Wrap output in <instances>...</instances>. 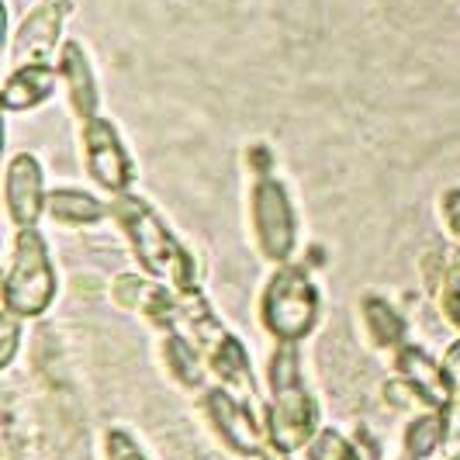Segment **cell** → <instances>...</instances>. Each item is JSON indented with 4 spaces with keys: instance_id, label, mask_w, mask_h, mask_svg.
<instances>
[{
    "instance_id": "cb8c5ba5",
    "label": "cell",
    "mask_w": 460,
    "mask_h": 460,
    "mask_svg": "<svg viewBox=\"0 0 460 460\" xmlns=\"http://www.w3.org/2000/svg\"><path fill=\"white\" fill-rule=\"evenodd\" d=\"M260 460H288V454H280V450H274V447H267V454Z\"/></svg>"
},
{
    "instance_id": "9a60e30c",
    "label": "cell",
    "mask_w": 460,
    "mask_h": 460,
    "mask_svg": "<svg viewBox=\"0 0 460 460\" xmlns=\"http://www.w3.org/2000/svg\"><path fill=\"white\" fill-rule=\"evenodd\" d=\"M305 460H381V447L364 426H357L353 437H346L336 426H323L305 447Z\"/></svg>"
},
{
    "instance_id": "30bf717a",
    "label": "cell",
    "mask_w": 460,
    "mask_h": 460,
    "mask_svg": "<svg viewBox=\"0 0 460 460\" xmlns=\"http://www.w3.org/2000/svg\"><path fill=\"white\" fill-rule=\"evenodd\" d=\"M46 177L31 153H14L4 170V208L14 229H39V218L46 215Z\"/></svg>"
},
{
    "instance_id": "603a6c76",
    "label": "cell",
    "mask_w": 460,
    "mask_h": 460,
    "mask_svg": "<svg viewBox=\"0 0 460 460\" xmlns=\"http://www.w3.org/2000/svg\"><path fill=\"white\" fill-rule=\"evenodd\" d=\"M443 367L450 374V385H454V409H460V340L447 346L443 353Z\"/></svg>"
},
{
    "instance_id": "277c9868",
    "label": "cell",
    "mask_w": 460,
    "mask_h": 460,
    "mask_svg": "<svg viewBox=\"0 0 460 460\" xmlns=\"http://www.w3.org/2000/svg\"><path fill=\"white\" fill-rule=\"evenodd\" d=\"M319 315H323V298L312 274L301 263H280L263 284L256 305V319L263 332L274 343L301 346L319 329Z\"/></svg>"
},
{
    "instance_id": "ba28073f",
    "label": "cell",
    "mask_w": 460,
    "mask_h": 460,
    "mask_svg": "<svg viewBox=\"0 0 460 460\" xmlns=\"http://www.w3.org/2000/svg\"><path fill=\"white\" fill-rule=\"evenodd\" d=\"M80 149H84V166L87 177L108 194H128L136 184V160L128 146L118 136V125L111 118H91L80 125Z\"/></svg>"
},
{
    "instance_id": "7a4b0ae2",
    "label": "cell",
    "mask_w": 460,
    "mask_h": 460,
    "mask_svg": "<svg viewBox=\"0 0 460 460\" xmlns=\"http://www.w3.org/2000/svg\"><path fill=\"white\" fill-rule=\"evenodd\" d=\"M111 218H115L128 246H132V256L138 260L142 274L156 277L160 284L173 288L177 295H190L198 291V260L187 250L184 243L173 235V229L160 218V211L149 205L146 198L138 194H121L111 201Z\"/></svg>"
},
{
    "instance_id": "4fadbf2b",
    "label": "cell",
    "mask_w": 460,
    "mask_h": 460,
    "mask_svg": "<svg viewBox=\"0 0 460 460\" xmlns=\"http://www.w3.org/2000/svg\"><path fill=\"white\" fill-rule=\"evenodd\" d=\"M156 349H160V364H163V370H166V377H170L177 388L194 392V394L205 392L211 370H208L205 357L198 353V346L190 343L181 329H166V332H160Z\"/></svg>"
},
{
    "instance_id": "7402d4cb",
    "label": "cell",
    "mask_w": 460,
    "mask_h": 460,
    "mask_svg": "<svg viewBox=\"0 0 460 460\" xmlns=\"http://www.w3.org/2000/svg\"><path fill=\"white\" fill-rule=\"evenodd\" d=\"M439 222L447 235L460 246V187H450L439 194Z\"/></svg>"
},
{
    "instance_id": "e0dca14e",
    "label": "cell",
    "mask_w": 460,
    "mask_h": 460,
    "mask_svg": "<svg viewBox=\"0 0 460 460\" xmlns=\"http://www.w3.org/2000/svg\"><path fill=\"white\" fill-rule=\"evenodd\" d=\"M46 215L59 226H73V229H84V226H97L111 215V205H104L101 198H93L80 187H52L46 201Z\"/></svg>"
},
{
    "instance_id": "5bb4252c",
    "label": "cell",
    "mask_w": 460,
    "mask_h": 460,
    "mask_svg": "<svg viewBox=\"0 0 460 460\" xmlns=\"http://www.w3.org/2000/svg\"><path fill=\"white\" fill-rule=\"evenodd\" d=\"M360 325H364L367 343L374 349H381V353H398L402 346L409 343L405 315L385 295H377V291H367L360 298Z\"/></svg>"
},
{
    "instance_id": "6da1fadb",
    "label": "cell",
    "mask_w": 460,
    "mask_h": 460,
    "mask_svg": "<svg viewBox=\"0 0 460 460\" xmlns=\"http://www.w3.org/2000/svg\"><path fill=\"white\" fill-rule=\"evenodd\" d=\"M263 422L270 447L280 454L305 450L323 429L319 402L305 381L301 349L295 343H277L267 360V398H263Z\"/></svg>"
},
{
    "instance_id": "8fae6325",
    "label": "cell",
    "mask_w": 460,
    "mask_h": 460,
    "mask_svg": "<svg viewBox=\"0 0 460 460\" xmlns=\"http://www.w3.org/2000/svg\"><path fill=\"white\" fill-rule=\"evenodd\" d=\"M66 11L69 4H46V0L28 11V18L18 24L14 42H11V69L49 66L52 63Z\"/></svg>"
},
{
    "instance_id": "52a82bcc",
    "label": "cell",
    "mask_w": 460,
    "mask_h": 460,
    "mask_svg": "<svg viewBox=\"0 0 460 460\" xmlns=\"http://www.w3.org/2000/svg\"><path fill=\"white\" fill-rule=\"evenodd\" d=\"M198 412L208 422V429L222 443V450L239 460H260L270 447L267 422L256 412V405L243 402L222 385H208L198 394Z\"/></svg>"
},
{
    "instance_id": "484cf974",
    "label": "cell",
    "mask_w": 460,
    "mask_h": 460,
    "mask_svg": "<svg viewBox=\"0 0 460 460\" xmlns=\"http://www.w3.org/2000/svg\"><path fill=\"white\" fill-rule=\"evenodd\" d=\"M447 460H460V454H457V457H447Z\"/></svg>"
},
{
    "instance_id": "5b68a950",
    "label": "cell",
    "mask_w": 460,
    "mask_h": 460,
    "mask_svg": "<svg viewBox=\"0 0 460 460\" xmlns=\"http://www.w3.org/2000/svg\"><path fill=\"white\" fill-rule=\"evenodd\" d=\"M59 291L56 263L39 229H18L7 274H4V312L18 319H42Z\"/></svg>"
},
{
    "instance_id": "d6986e66",
    "label": "cell",
    "mask_w": 460,
    "mask_h": 460,
    "mask_svg": "<svg viewBox=\"0 0 460 460\" xmlns=\"http://www.w3.org/2000/svg\"><path fill=\"white\" fill-rule=\"evenodd\" d=\"M104 460H149V454L125 426H108L104 429Z\"/></svg>"
},
{
    "instance_id": "ac0fdd59",
    "label": "cell",
    "mask_w": 460,
    "mask_h": 460,
    "mask_svg": "<svg viewBox=\"0 0 460 460\" xmlns=\"http://www.w3.org/2000/svg\"><path fill=\"white\" fill-rule=\"evenodd\" d=\"M450 439V412H437L426 409L415 419H409L405 433H402V457L405 460H429L437 457L439 450Z\"/></svg>"
},
{
    "instance_id": "d4e9b609",
    "label": "cell",
    "mask_w": 460,
    "mask_h": 460,
    "mask_svg": "<svg viewBox=\"0 0 460 460\" xmlns=\"http://www.w3.org/2000/svg\"><path fill=\"white\" fill-rule=\"evenodd\" d=\"M46 4H69V0H46Z\"/></svg>"
},
{
    "instance_id": "9c48e42d",
    "label": "cell",
    "mask_w": 460,
    "mask_h": 460,
    "mask_svg": "<svg viewBox=\"0 0 460 460\" xmlns=\"http://www.w3.org/2000/svg\"><path fill=\"white\" fill-rule=\"evenodd\" d=\"M392 374L419 398L422 409H437V412L454 415V385H450V374L443 367V360H437L426 346L409 340L398 353H392Z\"/></svg>"
},
{
    "instance_id": "8992f818",
    "label": "cell",
    "mask_w": 460,
    "mask_h": 460,
    "mask_svg": "<svg viewBox=\"0 0 460 460\" xmlns=\"http://www.w3.org/2000/svg\"><path fill=\"white\" fill-rule=\"evenodd\" d=\"M250 229L260 256L267 263H291L298 250V211L291 201V190L280 177H256L250 187Z\"/></svg>"
},
{
    "instance_id": "2e32d148",
    "label": "cell",
    "mask_w": 460,
    "mask_h": 460,
    "mask_svg": "<svg viewBox=\"0 0 460 460\" xmlns=\"http://www.w3.org/2000/svg\"><path fill=\"white\" fill-rule=\"evenodd\" d=\"M56 80H59V73L52 66L11 69L7 80H4V108H7L11 115H14V111L42 108L49 97L56 93Z\"/></svg>"
},
{
    "instance_id": "7c38bea8",
    "label": "cell",
    "mask_w": 460,
    "mask_h": 460,
    "mask_svg": "<svg viewBox=\"0 0 460 460\" xmlns=\"http://www.w3.org/2000/svg\"><path fill=\"white\" fill-rule=\"evenodd\" d=\"M59 80L66 87V101L69 111L76 115V121H91L101 111V87H97V76H93V66L87 59V52L80 42H63V52H59Z\"/></svg>"
},
{
    "instance_id": "44dd1931",
    "label": "cell",
    "mask_w": 460,
    "mask_h": 460,
    "mask_svg": "<svg viewBox=\"0 0 460 460\" xmlns=\"http://www.w3.org/2000/svg\"><path fill=\"white\" fill-rule=\"evenodd\" d=\"M18 343H22V319L4 312L0 315V370H11L18 357Z\"/></svg>"
},
{
    "instance_id": "ffe728a7",
    "label": "cell",
    "mask_w": 460,
    "mask_h": 460,
    "mask_svg": "<svg viewBox=\"0 0 460 460\" xmlns=\"http://www.w3.org/2000/svg\"><path fill=\"white\" fill-rule=\"evenodd\" d=\"M439 312L460 332V260L454 267H447L443 288H439Z\"/></svg>"
},
{
    "instance_id": "3957f363",
    "label": "cell",
    "mask_w": 460,
    "mask_h": 460,
    "mask_svg": "<svg viewBox=\"0 0 460 460\" xmlns=\"http://www.w3.org/2000/svg\"><path fill=\"white\" fill-rule=\"evenodd\" d=\"M173 329H181L190 343L198 346V353L205 357L208 370L215 377V385L229 388L232 394H239L243 402H250L260 409V385H256L253 360L246 343L232 332L229 325L222 323L211 308V301L205 298V291H190L181 295V308H177V323Z\"/></svg>"
}]
</instances>
